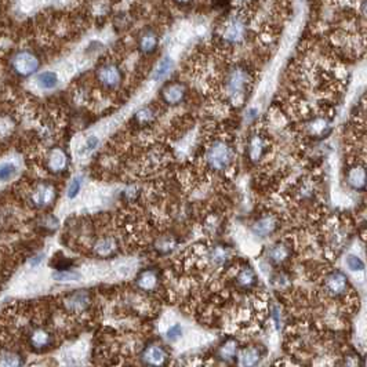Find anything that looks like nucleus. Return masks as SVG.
<instances>
[{
	"label": "nucleus",
	"mask_w": 367,
	"mask_h": 367,
	"mask_svg": "<svg viewBox=\"0 0 367 367\" xmlns=\"http://www.w3.org/2000/svg\"><path fill=\"white\" fill-rule=\"evenodd\" d=\"M207 157H209V163L214 168H218V170L227 168L232 161V150L225 144L217 142L210 148Z\"/></svg>",
	"instance_id": "nucleus-1"
},
{
	"label": "nucleus",
	"mask_w": 367,
	"mask_h": 367,
	"mask_svg": "<svg viewBox=\"0 0 367 367\" xmlns=\"http://www.w3.org/2000/svg\"><path fill=\"white\" fill-rule=\"evenodd\" d=\"M13 68L20 75L29 76V75L36 72V69L39 68V61L32 53L23 51V53H18L17 56L13 58Z\"/></svg>",
	"instance_id": "nucleus-2"
},
{
	"label": "nucleus",
	"mask_w": 367,
	"mask_h": 367,
	"mask_svg": "<svg viewBox=\"0 0 367 367\" xmlns=\"http://www.w3.org/2000/svg\"><path fill=\"white\" fill-rule=\"evenodd\" d=\"M167 357H168L167 350L159 344L148 345L141 355L144 364L149 367H163L166 364Z\"/></svg>",
	"instance_id": "nucleus-3"
},
{
	"label": "nucleus",
	"mask_w": 367,
	"mask_h": 367,
	"mask_svg": "<svg viewBox=\"0 0 367 367\" xmlns=\"http://www.w3.org/2000/svg\"><path fill=\"white\" fill-rule=\"evenodd\" d=\"M238 366L239 367H256L262 359V352L258 346H246L238 353Z\"/></svg>",
	"instance_id": "nucleus-4"
},
{
	"label": "nucleus",
	"mask_w": 367,
	"mask_h": 367,
	"mask_svg": "<svg viewBox=\"0 0 367 367\" xmlns=\"http://www.w3.org/2000/svg\"><path fill=\"white\" fill-rule=\"evenodd\" d=\"M324 286H326V290L333 297H337V295L344 294L345 290L348 287V280H346V276L344 273L333 272L326 278Z\"/></svg>",
	"instance_id": "nucleus-5"
},
{
	"label": "nucleus",
	"mask_w": 367,
	"mask_h": 367,
	"mask_svg": "<svg viewBox=\"0 0 367 367\" xmlns=\"http://www.w3.org/2000/svg\"><path fill=\"white\" fill-rule=\"evenodd\" d=\"M89 293H86L83 290L80 291H75L71 295H68L65 300V306L68 311L71 312H82L84 311L87 305H89Z\"/></svg>",
	"instance_id": "nucleus-6"
},
{
	"label": "nucleus",
	"mask_w": 367,
	"mask_h": 367,
	"mask_svg": "<svg viewBox=\"0 0 367 367\" xmlns=\"http://www.w3.org/2000/svg\"><path fill=\"white\" fill-rule=\"evenodd\" d=\"M51 341H53L51 334L43 330V328H36L29 335V344H31L32 348L38 350H43L46 348H49L51 345Z\"/></svg>",
	"instance_id": "nucleus-7"
},
{
	"label": "nucleus",
	"mask_w": 367,
	"mask_h": 367,
	"mask_svg": "<svg viewBox=\"0 0 367 367\" xmlns=\"http://www.w3.org/2000/svg\"><path fill=\"white\" fill-rule=\"evenodd\" d=\"M98 79L106 87H115L120 82V72L113 65H105L98 71Z\"/></svg>",
	"instance_id": "nucleus-8"
},
{
	"label": "nucleus",
	"mask_w": 367,
	"mask_h": 367,
	"mask_svg": "<svg viewBox=\"0 0 367 367\" xmlns=\"http://www.w3.org/2000/svg\"><path fill=\"white\" fill-rule=\"evenodd\" d=\"M246 32V27H245V23L240 20V18H234V20H231L229 24L227 25V28H225V38L229 42H239L242 40L243 38V35Z\"/></svg>",
	"instance_id": "nucleus-9"
},
{
	"label": "nucleus",
	"mask_w": 367,
	"mask_h": 367,
	"mask_svg": "<svg viewBox=\"0 0 367 367\" xmlns=\"http://www.w3.org/2000/svg\"><path fill=\"white\" fill-rule=\"evenodd\" d=\"M245 83H246L245 72L240 71V69L234 71L228 82V90L231 97H238V95L242 94V91L245 90L243 89V87H245Z\"/></svg>",
	"instance_id": "nucleus-10"
},
{
	"label": "nucleus",
	"mask_w": 367,
	"mask_h": 367,
	"mask_svg": "<svg viewBox=\"0 0 367 367\" xmlns=\"http://www.w3.org/2000/svg\"><path fill=\"white\" fill-rule=\"evenodd\" d=\"M238 353H239V349H238V342L236 339H228L225 341L220 349H218V356L220 359L224 361H231L235 357H238Z\"/></svg>",
	"instance_id": "nucleus-11"
},
{
	"label": "nucleus",
	"mask_w": 367,
	"mask_h": 367,
	"mask_svg": "<svg viewBox=\"0 0 367 367\" xmlns=\"http://www.w3.org/2000/svg\"><path fill=\"white\" fill-rule=\"evenodd\" d=\"M236 280H238V284H239L240 287H243V289H250V287H253V286L256 284L257 276L256 273H254V271H253L250 267H246L238 273Z\"/></svg>",
	"instance_id": "nucleus-12"
},
{
	"label": "nucleus",
	"mask_w": 367,
	"mask_h": 367,
	"mask_svg": "<svg viewBox=\"0 0 367 367\" xmlns=\"http://www.w3.org/2000/svg\"><path fill=\"white\" fill-rule=\"evenodd\" d=\"M137 283L142 290H153L157 284V275H156L155 271H144L141 273L137 279Z\"/></svg>",
	"instance_id": "nucleus-13"
},
{
	"label": "nucleus",
	"mask_w": 367,
	"mask_h": 367,
	"mask_svg": "<svg viewBox=\"0 0 367 367\" xmlns=\"http://www.w3.org/2000/svg\"><path fill=\"white\" fill-rule=\"evenodd\" d=\"M58 84V76L56 72H51V71H46V72L40 73L38 76V86L40 89L51 90L56 87Z\"/></svg>",
	"instance_id": "nucleus-14"
},
{
	"label": "nucleus",
	"mask_w": 367,
	"mask_h": 367,
	"mask_svg": "<svg viewBox=\"0 0 367 367\" xmlns=\"http://www.w3.org/2000/svg\"><path fill=\"white\" fill-rule=\"evenodd\" d=\"M348 181H349V183L353 187V188L360 190V188H363L367 182L366 171H364L363 168H360V167H356V168H353V170L349 172Z\"/></svg>",
	"instance_id": "nucleus-15"
},
{
	"label": "nucleus",
	"mask_w": 367,
	"mask_h": 367,
	"mask_svg": "<svg viewBox=\"0 0 367 367\" xmlns=\"http://www.w3.org/2000/svg\"><path fill=\"white\" fill-rule=\"evenodd\" d=\"M183 94H185V91H183V87L182 86H179V84H174V86H170V87H167L164 90V100L168 102V104H177L179 101L183 98Z\"/></svg>",
	"instance_id": "nucleus-16"
},
{
	"label": "nucleus",
	"mask_w": 367,
	"mask_h": 367,
	"mask_svg": "<svg viewBox=\"0 0 367 367\" xmlns=\"http://www.w3.org/2000/svg\"><path fill=\"white\" fill-rule=\"evenodd\" d=\"M0 367H24L23 357L14 352H3Z\"/></svg>",
	"instance_id": "nucleus-17"
},
{
	"label": "nucleus",
	"mask_w": 367,
	"mask_h": 367,
	"mask_svg": "<svg viewBox=\"0 0 367 367\" xmlns=\"http://www.w3.org/2000/svg\"><path fill=\"white\" fill-rule=\"evenodd\" d=\"M276 227L275 224V220L273 218H264L261 221L254 225V232H256L258 236H268L269 234H272V231Z\"/></svg>",
	"instance_id": "nucleus-18"
},
{
	"label": "nucleus",
	"mask_w": 367,
	"mask_h": 367,
	"mask_svg": "<svg viewBox=\"0 0 367 367\" xmlns=\"http://www.w3.org/2000/svg\"><path fill=\"white\" fill-rule=\"evenodd\" d=\"M287 256H289V250L284 245H275L269 250V260L273 264H282L287 258Z\"/></svg>",
	"instance_id": "nucleus-19"
},
{
	"label": "nucleus",
	"mask_w": 367,
	"mask_h": 367,
	"mask_svg": "<svg viewBox=\"0 0 367 367\" xmlns=\"http://www.w3.org/2000/svg\"><path fill=\"white\" fill-rule=\"evenodd\" d=\"M172 68V60L170 57H164L155 69V73H153V79L155 80H160L161 78H164L166 75H168V72L171 71Z\"/></svg>",
	"instance_id": "nucleus-20"
},
{
	"label": "nucleus",
	"mask_w": 367,
	"mask_h": 367,
	"mask_svg": "<svg viewBox=\"0 0 367 367\" xmlns=\"http://www.w3.org/2000/svg\"><path fill=\"white\" fill-rule=\"evenodd\" d=\"M34 199L39 206H45L46 203H49L53 199V188L51 187H40L39 190L36 191Z\"/></svg>",
	"instance_id": "nucleus-21"
},
{
	"label": "nucleus",
	"mask_w": 367,
	"mask_h": 367,
	"mask_svg": "<svg viewBox=\"0 0 367 367\" xmlns=\"http://www.w3.org/2000/svg\"><path fill=\"white\" fill-rule=\"evenodd\" d=\"M156 42H157L156 36L152 32L144 35V38L141 39V50L144 51V53H152V51L155 50Z\"/></svg>",
	"instance_id": "nucleus-22"
},
{
	"label": "nucleus",
	"mask_w": 367,
	"mask_h": 367,
	"mask_svg": "<svg viewBox=\"0 0 367 367\" xmlns=\"http://www.w3.org/2000/svg\"><path fill=\"white\" fill-rule=\"evenodd\" d=\"M262 149H264V141H262L260 137H256V138L251 141L250 144V155L253 159H258L262 153Z\"/></svg>",
	"instance_id": "nucleus-23"
},
{
	"label": "nucleus",
	"mask_w": 367,
	"mask_h": 367,
	"mask_svg": "<svg viewBox=\"0 0 367 367\" xmlns=\"http://www.w3.org/2000/svg\"><path fill=\"white\" fill-rule=\"evenodd\" d=\"M65 164V156L61 150H56L53 152L50 156V166H53L56 170H61Z\"/></svg>",
	"instance_id": "nucleus-24"
},
{
	"label": "nucleus",
	"mask_w": 367,
	"mask_h": 367,
	"mask_svg": "<svg viewBox=\"0 0 367 367\" xmlns=\"http://www.w3.org/2000/svg\"><path fill=\"white\" fill-rule=\"evenodd\" d=\"M181 337H182V327H181V324H174V326H171V327L167 330L166 338L170 342H177Z\"/></svg>",
	"instance_id": "nucleus-25"
},
{
	"label": "nucleus",
	"mask_w": 367,
	"mask_h": 367,
	"mask_svg": "<svg viewBox=\"0 0 367 367\" xmlns=\"http://www.w3.org/2000/svg\"><path fill=\"white\" fill-rule=\"evenodd\" d=\"M53 278L58 280V282H71V280H78L79 275L75 272H71V271H58V272L54 273Z\"/></svg>",
	"instance_id": "nucleus-26"
},
{
	"label": "nucleus",
	"mask_w": 367,
	"mask_h": 367,
	"mask_svg": "<svg viewBox=\"0 0 367 367\" xmlns=\"http://www.w3.org/2000/svg\"><path fill=\"white\" fill-rule=\"evenodd\" d=\"M16 172H17V167L14 166L13 163H3L2 167H0V175H2L3 181H6L7 178L13 177Z\"/></svg>",
	"instance_id": "nucleus-27"
},
{
	"label": "nucleus",
	"mask_w": 367,
	"mask_h": 367,
	"mask_svg": "<svg viewBox=\"0 0 367 367\" xmlns=\"http://www.w3.org/2000/svg\"><path fill=\"white\" fill-rule=\"evenodd\" d=\"M80 187H82V178H73L72 182L69 183V188H68V198L75 199L80 192Z\"/></svg>",
	"instance_id": "nucleus-28"
},
{
	"label": "nucleus",
	"mask_w": 367,
	"mask_h": 367,
	"mask_svg": "<svg viewBox=\"0 0 367 367\" xmlns=\"http://www.w3.org/2000/svg\"><path fill=\"white\" fill-rule=\"evenodd\" d=\"M346 264H348V267L349 269L352 271H363L364 269V264L361 261L359 257L356 256H348L346 258Z\"/></svg>",
	"instance_id": "nucleus-29"
},
{
	"label": "nucleus",
	"mask_w": 367,
	"mask_h": 367,
	"mask_svg": "<svg viewBox=\"0 0 367 367\" xmlns=\"http://www.w3.org/2000/svg\"><path fill=\"white\" fill-rule=\"evenodd\" d=\"M97 144H98V138L94 137V135H91V137H89V139L86 141V145H84V148L82 149V152H91V150L97 146Z\"/></svg>",
	"instance_id": "nucleus-30"
},
{
	"label": "nucleus",
	"mask_w": 367,
	"mask_h": 367,
	"mask_svg": "<svg viewBox=\"0 0 367 367\" xmlns=\"http://www.w3.org/2000/svg\"><path fill=\"white\" fill-rule=\"evenodd\" d=\"M366 10H367V5H366Z\"/></svg>",
	"instance_id": "nucleus-31"
}]
</instances>
